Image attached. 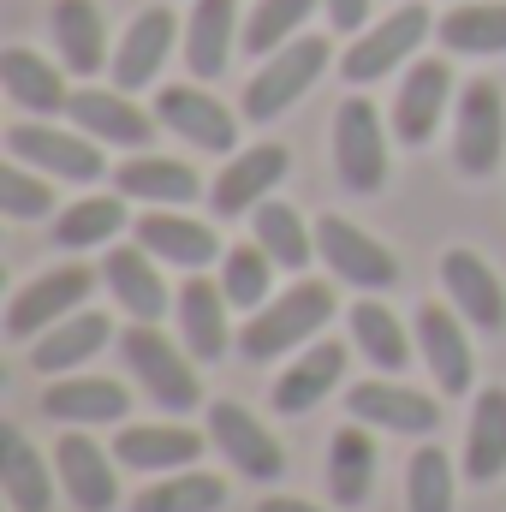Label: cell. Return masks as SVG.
I'll use <instances>...</instances> for the list:
<instances>
[{"instance_id":"1","label":"cell","mask_w":506,"mask_h":512,"mask_svg":"<svg viewBox=\"0 0 506 512\" xmlns=\"http://www.w3.org/2000/svg\"><path fill=\"white\" fill-rule=\"evenodd\" d=\"M334 322V286L322 280H298L280 298H268L262 310H251V322L239 328V358L251 364H274L286 352H304L310 340H322V328Z\"/></svg>"},{"instance_id":"32","label":"cell","mask_w":506,"mask_h":512,"mask_svg":"<svg viewBox=\"0 0 506 512\" xmlns=\"http://www.w3.org/2000/svg\"><path fill=\"white\" fill-rule=\"evenodd\" d=\"M0 84H6V96H12L18 108H30V114H66V108H72L60 72H54L42 54H30V48H6V54H0Z\"/></svg>"},{"instance_id":"2","label":"cell","mask_w":506,"mask_h":512,"mask_svg":"<svg viewBox=\"0 0 506 512\" xmlns=\"http://www.w3.org/2000/svg\"><path fill=\"white\" fill-rule=\"evenodd\" d=\"M120 358L137 376L143 399H155L161 411H197L203 405V382H197V358L185 346H173L155 322H131L120 334Z\"/></svg>"},{"instance_id":"25","label":"cell","mask_w":506,"mask_h":512,"mask_svg":"<svg viewBox=\"0 0 506 512\" xmlns=\"http://www.w3.org/2000/svg\"><path fill=\"white\" fill-rule=\"evenodd\" d=\"M108 340H114V322H108L102 310H78V316L54 322L48 334H36L30 364H36L42 376H72V370H78V364H90Z\"/></svg>"},{"instance_id":"21","label":"cell","mask_w":506,"mask_h":512,"mask_svg":"<svg viewBox=\"0 0 506 512\" xmlns=\"http://www.w3.org/2000/svg\"><path fill=\"white\" fill-rule=\"evenodd\" d=\"M42 411L66 429H96V423H126L131 393L108 376H60L42 393Z\"/></svg>"},{"instance_id":"44","label":"cell","mask_w":506,"mask_h":512,"mask_svg":"<svg viewBox=\"0 0 506 512\" xmlns=\"http://www.w3.org/2000/svg\"><path fill=\"white\" fill-rule=\"evenodd\" d=\"M256 512H322V507H310L298 495H268V501H256Z\"/></svg>"},{"instance_id":"42","label":"cell","mask_w":506,"mask_h":512,"mask_svg":"<svg viewBox=\"0 0 506 512\" xmlns=\"http://www.w3.org/2000/svg\"><path fill=\"white\" fill-rule=\"evenodd\" d=\"M0 209H6L12 221H42V215L54 209V185L36 179V173H24V167L12 161V167H0Z\"/></svg>"},{"instance_id":"23","label":"cell","mask_w":506,"mask_h":512,"mask_svg":"<svg viewBox=\"0 0 506 512\" xmlns=\"http://www.w3.org/2000/svg\"><path fill=\"white\" fill-rule=\"evenodd\" d=\"M376 441H370V423H346V429H334V441H328V465H322V477H328V495H334V507H364L370 501V489H376Z\"/></svg>"},{"instance_id":"35","label":"cell","mask_w":506,"mask_h":512,"mask_svg":"<svg viewBox=\"0 0 506 512\" xmlns=\"http://www.w3.org/2000/svg\"><path fill=\"white\" fill-rule=\"evenodd\" d=\"M227 507V483L215 477V471H167L161 483H149L131 512H221Z\"/></svg>"},{"instance_id":"40","label":"cell","mask_w":506,"mask_h":512,"mask_svg":"<svg viewBox=\"0 0 506 512\" xmlns=\"http://www.w3.org/2000/svg\"><path fill=\"white\" fill-rule=\"evenodd\" d=\"M405 507L411 512H453V459L429 441L405 465Z\"/></svg>"},{"instance_id":"31","label":"cell","mask_w":506,"mask_h":512,"mask_svg":"<svg viewBox=\"0 0 506 512\" xmlns=\"http://www.w3.org/2000/svg\"><path fill=\"white\" fill-rule=\"evenodd\" d=\"M506 471V387H483L465 423V477L495 483Z\"/></svg>"},{"instance_id":"14","label":"cell","mask_w":506,"mask_h":512,"mask_svg":"<svg viewBox=\"0 0 506 512\" xmlns=\"http://www.w3.org/2000/svg\"><path fill=\"white\" fill-rule=\"evenodd\" d=\"M209 447V435L185 429V423H126L114 435V459L126 471H143V477H167V471H191L197 453Z\"/></svg>"},{"instance_id":"15","label":"cell","mask_w":506,"mask_h":512,"mask_svg":"<svg viewBox=\"0 0 506 512\" xmlns=\"http://www.w3.org/2000/svg\"><path fill=\"white\" fill-rule=\"evenodd\" d=\"M227 292H221V280H203V274H191L185 286H179V298H173V316H179V346L197 358V364H215L227 346H233V322H227Z\"/></svg>"},{"instance_id":"13","label":"cell","mask_w":506,"mask_h":512,"mask_svg":"<svg viewBox=\"0 0 506 512\" xmlns=\"http://www.w3.org/2000/svg\"><path fill=\"white\" fill-rule=\"evenodd\" d=\"M346 411L370 429H387V435H435L441 429V405L417 387H399V382H358L346 387Z\"/></svg>"},{"instance_id":"22","label":"cell","mask_w":506,"mask_h":512,"mask_svg":"<svg viewBox=\"0 0 506 512\" xmlns=\"http://www.w3.org/2000/svg\"><path fill=\"white\" fill-rule=\"evenodd\" d=\"M66 114H72V126H84V137L120 143V149H149V137L161 126V120H149L143 108H131L126 90H78Z\"/></svg>"},{"instance_id":"9","label":"cell","mask_w":506,"mask_h":512,"mask_svg":"<svg viewBox=\"0 0 506 512\" xmlns=\"http://www.w3.org/2000/svg\"><path fill=\"white\" fill-rule=\"evenodd\" d=\"M453 155H459V173L471 179H489L506 155V108L495 84H465L459 96V126H453Z\"/></svg>"},{"instance_id":"37","label":"cell","mask_w":506,"mask_h":512,"mask_svg":"<svg viewBox=\"0 0 506 512\" xmlns=\"http://www.w3.org/2000/svg\"><path fill=\"white\" fill-rule=\"evenodd\" d=\"M120 227H126V197L120 191L114 197H78L54 221V245L60 251H90V245H108Z\"/></svg>"},{"instance_id":"26","label":"cell","mask_w":506,"mask_h":512,"mask_svg":"<svg viewBox=\"0 0 506 512\" xmlns=\"http://www.w3.org/2000/svg\"><path fill=\"white\" fill-rule=\"evenodd\" d=\"M137 245L149 256H161V262H173V268H209V262H221V239L203 227V221H191V215H143L137 221Z\"/></svg>"},{"instance_id":"24","label":"cell","mask_w":506,"mask_h":512,"mask_svg":"<svg viewBox=\"0 0 506 512\" xmlns=\"http://www.w3.org/2000/svg\"><path fill=\"white\" fill-rule=\"evenodd\" d=\"M102 280H108L114 304L126 310L131 322H161V316L173 310V298H167L161 274L149 268V251H143V245H120V251L102 256Z\"/></svg>"},{"instance_id":"16","label":"cell","mask_w":506,"mask_h":512,"mask_svg":"<svg viewBox=\"0 0 506 512\" xmlns=\"http://www.w3.org/2000/svg\"><path fill=\"white\" fill-rule=\"evenodd\" d=\"M441 286H447L453 310L465 322H477V334H501L506 328V286L495 280V268L477 251L453 245V251L441 256Z\"/></svg>"},{"instance_id":"38","label":"cell","mask_w":506,"mask_h":512,"mask_svg":"<svg viewBox=\"0 0 506 512\" xmlns=\"http://www.w3.org/2000/svg\"><path fill=\"white\" fill-rule=\"evenodd\" d=\"M251 227H256V245L274 256L280 268H310V256H316V233L304 227V215L292 209V203H262L251 215Z\"/></svg>"},{"instance_id":"12","label":"cell","mask_w":506,"mask_h":512,"mask_svg":"<svg viewBox=\"0 0 506 512\" xmlns=\"http://www.w3.org/2000/svg\"><path fill=\"white\" fill-rule=\"evenodd\" d=\"M54 477H60L66 501H72L78 512H114V507H120L114 459H108L84 429H72V435H60V441H54Z\"/></svg>"},{"instance_id":"41","label":"cell","mask_w":506,"mask_h":512,"mask_svg":"<svg viewBox=\"0 0 506 512\" xmlns=\"http://www.w3.org/2000/svg\"><path fill=\"white\" fill-rule=\"evenodd\" d=\"M316 12V0H262L251 12V30H245V48L251 54H274L292 42V30Z\"/></svg>"},{"instance_id":"3","label":"cell","mask_w":506,"mask_h":512,"mask_svg":"<svg viewBox=\"0 0 506 512\" xmlns=\"http://www.w3.org/2000/svg\"><path fill=\"white\" fill-rule=\"evenodd\" d=\"M328 72V42L322 36H292L286 48H274V60L245 84V120H280L316 78Z\"/></svg>"},{"instance_id":"18","label":"cell","mask_w":506,"mask_h":512,"mask_svg":"<svg viewBox=\"0 0 506 512\" xmlns=\"http://www.w3.org/2000/svg\"><path fill=\"white\" fill-rule=\"evenodd\" d=\"M155 120H161L167 131H179L191 149H209V155H227V149L239 143L233 114H227L209 90H197V84H173V90H161V96H155Z\"/></svg>"},{"instance_id":"4","label":"cell","mask_w":506,"mask_h":512,"mask_svg":"<svg viewBox=\"0 0 506 512\" xmlns=\"http://www.w3.org/2000/svg\"><path fill=\"white\" fill-rule=\"evenodd\" d=\"M334 173L358 197L387 185V131H381L376 102H364V96H346L334 114Z\"/></svg>"},{"instance_id":"11","label":"cell","mask_w":506,"mask_h":512,"mask_svg":"<svg viewBox=\"0 0 506 512\" xmlns=\"http://www.w3.org/2000/svg\"><path fill=\"white\" fill-rule=\"evenodd\" d=\"M292 173V155L280 149V143H251V149H239L227 167H221V179H215V191H209V203H215V215H256L262 203H268V191L280 185Z\"/></svg>"},{"instance_id":"7","label":"cell","mask_w":506,"mask_h":512,"mask_svg":"<svg viewBox=\"0 0 506 512\" xmlns=\"http://www.w3.org/2000/svg\"><path fill=\"white\" fill-rule=\"evenodd\" d=\"M203 435H209V447H221V459H233L239 477H251V483H274V477H286V447L256 423L245 405L215 399Z\"/></svg>"},{"instance_id":"30","label":"cell","mask_w":506,"mask_h":512,"mask_svg":"<svg viewBox=\"0 0 506 512\" xmlns=\"http://www.w3.org/2000/svg\"><path fill=\"white\" fill-rule=\"evenodd\" d=\"M114 191L120 197H137V203H197V173L173 155H149L137 149L126 167H114Z\"/></svg>"},{"instance_id":"6","label":"cell","mask_w":506,"mask_h":512,"mask_svg":"<svg viewBox=\"0 0 506 512\" xmlns=\"http://www.w3.org/2000/svg\"><path fill=\"white\" fill-rule=\"evenodd\" d=\"M316 256L334 268V280H346V286H358V292H387V286H399L393 251H387L381 239H370L364 227L340 221V215H322V221H316Z\"/></svg>"},{"instance_id":"34","label":"cell","mask_w":506,"mask_h":512,"mask_svg":"<svg viewBox=\"0 0 506 512\" xmlns=\"http://www.w3.org/2000/svg\"><path fill=\"white\" fill-rule=\"evenodd\" d=\"M352 340H358V352H364V358L376 364L381 376H399V370L411 364V340H405L399 316H393V310L381 304L376 292L352 304Z\"/></svg>"},{"instance_id":"36","label":"cell","mask_w":506,"mask_h":512,"mask_svg":"<svg viewBox=\"0 0 506 512\" xmlns=\"http://www.w3.org/2000/svg\"><path fill=\"white\" fill-rule=\"evenodd\" d=\"M447 54H506V0H477V6H453L435 24Z\"/></svg>"},{"instance_id":"27","label":"cell","mask_w":506,"mask_h":512,"mask_svg":"<svg viewBox=\"0 0 506 512\" xmlns=\"http://www.w3.org/2000/svg\"><path fill=\"white\" fill-rule=\"evenodd\" d=\"M0 489L12 512H48L54 507V477H48V459L24 441L18 423H0Z\"/></svg>"},{"instance_id":"29","label":"cell","mask_w":506,"mask_h":512,"mask_svg":"<svg viewBox=\"0 0 506 512\" xmlns=\"http://www.w3.org/2000/svg\"><path fill=\"white\" fill-rule=\"evenodd\" d=\"M233 30H239V0H197L185 24V66L191 78H221L233 60Z\"/></svg>"},{"instance_id":"43","label":"cell","mask_w":506,"mask_h":512,"mask_svg":"<svg viewBox=\"0 0 506 512\" xmlns=\"http://www.w3.org/2000/svg\"><path fill=\"white\" fill-rule=\"evenodd\" d=\"M322 6H328L334 30H358V24L370 18V0H322Z\"/></svg>"},{"instance_id":"20","label":"cell","mask_w":506,"mask_h":512,"mask_svg":"<svg viewBox=\"0 0 506 512\" xmlns=\"http://www.w3.org/2000/svg\"><path fill=\"white\" fill-rule=\"evenodd\" d=\"M411 334H417V352H423L429 376L441 382V393H471V376H477L471 370V340H465V322L447 304H423Z\"/></svg>"},{"instance_id":"8","label":"cell","mask_w":506,"mask_h":512,"mask_svg":"<svg viewBox=\"0 0 506 512\" xmlns=\"http://www.w3.org/2000/svg\"><path fill=\"white\" fill-rule=\"evenodd\" d=\"M6 149H12V161H30V167H42L48 179H72V185H96V179L108 173L102 143H96V137H78V131L12 126L6 131Z\"/></svg>"},{"instance_id":"5","label":"cell","mask_w":506,"mask_h":512,"mask_svg":"<svg viewBox=\"0 0 506 512\" xmlns=\"http://www.w3.org/2000/svg\"><path fill=\"white\" fill-rule=\"evenodd\" d=\"M90 292H96V274H90V268H78V262L48 268V274H36L30 286L12 292V304H6V334H12V340H36V334H48L54 322L78 316Z\"/></svg>"},{"instance_id":"33","label":"cell","mask_w":506,"mask_h":512,"mask_svg":"<svg viewBox=\"0 0 506 512\" xmlns=\"http://www.w3.org/2000/svg\"><path fill=\"white\" fill-rule=\"evenodd\" d=\"M54 42H60V60L72 66V72H102V60H108V36H102V12H96V0H54Z\"/></svg>"},{"instance_id":"28","label":"cell","mask_w":506,"mask_h":512,"mask_svg":"<svg viewBox=\"0 0 506 512\" xmlns=\"http://www.w3.org/2000/svg\"><path fill=\"white\" fill-rule=\"evenodd\" d=\"M173 30H179V18H173L167 6H149V12L131 18L126 42H120V54H114V84H120V90H143V84L161 72V60H167V48H173Z\"/></svg>"},{"instance_id":"19","label":"cell","mask_w":506,"mask_h":512,"mask_svg":"<svg viewBox=\"0 0 506 512\" xmlns=\"http://www.w3.org/2000/svg\"><path fill=\"white\" fill-rule=\"evenodd\" d=\"M447 102H453V72H447V60H417V66L405 72V84H399V102H393V137L411 143V149H423V143L435 137V126H441Z\"/></svg>"},{"instance_id":"39","label":"cell","mask_w":506,"mask_h":512,"mask_svg":"<svg viewBox=\"0 0 506 512\" xmlns=\"http://www.w3.org/2000/svg\"><path fill=\"white\" fill-rule=\"evenodd\" d=\"M274 268L280 262L262 245H233V251L221 256V292H227V304L233 310H262L268 286H274Z\"/></svg>"},{"instance_id":"10","label":"cell","mask_w":506,"mask_h":512,"mask_svg":"<svg viewBox=\"0 0 506 512\" xmlns=\"http://www.w3.org/2000/svg\"><path fill=\"white\" fill-rule=\"evenodd\" d=\"M423 36H429V12L423 6H399L393 18H381V30H364L346 48V60H340L346 84H376V78H387L399 60H411L423 48Z\"/></svg>"},{"instance_id":"17","label":"cell","mask_w":506,"mask_h":512,"mask_svg":"<svg viewBox=\"0 0 506 512\" xmlns=\"http://www.w3.org/2000/svg\"><path fill=\"white\" fill-rule=\"evenodd\" d=\"M346 376V346L340 340H310L280 376L268 387V399H274V411H286V417H304V411H316L334 387Z\"/></svg>"}]
</instances>
